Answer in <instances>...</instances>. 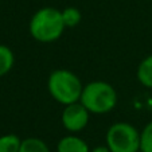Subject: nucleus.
<instances>
[{
	"mask_svg": "<svg viewBox=\"0 0 152 152\" xmlns=\"http://www.w3.org/2000/svg\"><path fill=\"white\" fill-rule=\"evenodd\" d=\"M66 26L62 18V11L54 7H43L32 15L30 20V34L35 40L51 43L62 37Z\"/></svg>",
	"mask_w": 152,
	"mask_h": 152,
	"instance_id": "nucleus-1",
	"label": "nucleus"
},
{
	"mask_svg": "<svg viewBox=\"0 0 152 152\" xmlns=\"http://www.w3.org/2000/svg\"><path fill=\"white\" fill-rule=\"evenodd\" d=\"M117 92L105 81H92L83 85L80 102L93 115H105L117 105Z\"/></svg>",
	"mask_w": 152,
	"mask_h": 152,
	"instance_id": "nucleus-2",
	"label": "nucleus"
},
{
	"mask_svg": "<svg viewBox=\"0 0 152 152\" xmlns=\"http://www.w3.org/2000/svg\"><path fill=\"white\" fill-rule=\"evenodd\" d=\"M47 89L57 102L65 106L80 101L83 85L75 73L66 69H57L49 75Z\"/></svg>",
	"mask_w": 152,
	"mask_h": 152,
	"instance_id": "nucleus-3",
	"label": "nucleus"
},
{
	"mask_svg": "<svg viewBox=\"0 0 152 152\" xmlns=\"http://www.w3.org/2000/svg\"><path fill=\"white\" fill-rule=\"evenodd\" d=\"M106 145L110 152H140V132L129 123H115L106 132Z\"/></svg>",
	"mask_w": 152,
	"mask_h": 152,
	"instance_id": "nucleus-4",
	"label": "nucleus"
},
{
	"mask_svg": "<svg viewBox=\"0 0 152 152\" xmlns=\"http://www.w3.org/2000/svg\"><path fill=\"white\" fill-rule=\"evenodd\" d=\"M89 116L90 112L78 101L65 105V109L61 115V121L66 131L70 133H78L86 128L89 123Z\"/></svg>",
	"mask_w": 152,
	"mask_h": 152,
	"instance_id": "nucleus-5",
	"label": "nucleus"
},
{
	"mask_svg": "<svg viewBox=\"0 0 152 152\" xmlns=\"http://www.w3.org/2000/svg\"><path fill=\"white\" fill-rule=\"evenodd\" d=\"M57 152H90V148L83 139L75 133L63 136L57 144Z\"/></svg>",
	"mask_w": 152,
	"mask_h": 152,
	"instance_id": "nucleus-6",
	"label": "nucleus"
},
{
	"mask_svg": "<svg viewBox=\"0 0 152 152\" xmlns=\"http://www.w3.org/2000/svg\"><path fill=\"white\" fill-rule=\"evenodd\" d=\"M137 80L143 86L152 89V54L145 57L137 67Z\"/></svg>",
	"mask_w": 152,
	"mask_h": 152,
	"instance_id": "nucleus-7",
	"label": "nucleus"
},
{
	"mask_svg": "<svg viewBox=\"0 0 152 152\" xmlns=\"http://www.w3.org/2000/svg\"><path fill=\"white\" fill-rule=\"evenodd\" d=\"M19 152H51L46 141L39 137H27L22 140Z\"/></svg>",
	"mask_w": 152,
	"mask_h": 152,
	"instance_id": "nucleus-8",
	"label": "nucleus"
},
{
	"mask_svg": "<svg viewBox=\"0 0 152 152\" xmlns=\"http://www.w3.org/2000/svg\"><path fill=\"white\" fill-rule=\"evenodd\" d=\"M15 62V55L12 50L6 45H0V77L11 72Z\"/></svg>",
	"mask_w": 152,
	"mask_h": 152,
	"instance_id": "nucleus-9",
	"label": "nucleus"
},
{
	"mask_svg": "<svg viewBox=\"0 0 152 152\" xmlns=\"http://www.w3.org/2000/svg\"><path fill=\"white\" fill-rule=\"evenodd\" d=\"M20 144H22L20 137L14 133L0 136V152H19Z\"/></svg>",
	"mask_w": 152,
	"mask_h": 152,
	"instance_id": "nucleus-10",
	"label": "nucleus"
},
{
	"mask_svg": "<svg viewBox=\"0 0 152 152\" xmlns=\"http://www.w3.org/2000/svg\"><path fill=\"white\" fill-rule=\"evenodd\" d=\"M62 18L66 27H75L80 24L82 15L80 10L75 7H66L65 10H62Z\"/></svg>",
	"mask_w": 152,
	"mask_h": 152,
	"instance_id": "nucleus-11",
	"label": "nucleus"
},
{
	"mask_svg": "<svg viewBox=\"0 0 152 152\" xmlns=\"http://www.w3.org/2000/svg\"><path fill=\"white\" fill-rule=\"evenodd\" d=\"M140 152H152V121L140 132Z\"/></svg>",
	"mask_w": 152,
	"mask_h": 152,
	"instance_id": "nucleus-12",
	"label": "nucleus"
},
{
	"mask_svg": "<svg viewBox=\"0 0 152 152\" xmlns=\"http://www.w3.org/2000/svg\"><path fill=\"white\" fill-rule=\"evenodd\" d=\"M90 152H110V149L108 148V145H98V147H94L93 149H90Z\"/></svg>",
	"mask_w": 152,
	"mask_h": 152,
	"instance_id": "nucleus-13",
	"label": "nucleus"
}]
</instances>
